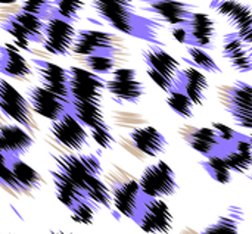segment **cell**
<instances>
[{
	"label": "cell",
	"mask_w": 252,
	"mask_h": 234,
	"mask_svg": "<svg viewBox=\"0 0 252 234\" xmlns=\"http://www.w3.org/2000/svg\"><path fill=\"white\" fill-rule=\"evenodd\" d=\"M84 190L92 202H94L99 208H111L112 195L108 186L99 180V177L87 176L84 177Z\"/></svg>",
	"instance_id": "27"
},
{
	"label": "cell",
	"mask_w": 252,
	"mask_h": 234,
	"mask_svg": "<svg viewBox=\"0 0 252 234\" xmlns=\"http://www.w3.org/2000/svg\"><path fill=\"white\" fill-rule=\"evenodd\" d=\"M55 190H56V198L59 202H62L69 211H72L78 204L83 201H87L89 196L86 190L75 181L72 180L68 174H65L61 170H52L50 171Z\"/></svg>",
	"instance_id": "21"
},
{
	"label": "cell",
	"mask_w": 252,
	"mask_h": 234,
	"mask_svg": "<svg viewBox=\"0 0 252 234\" xmlns=\"http://www.w3.org/2000/svg\"><path fill=\"white\" fill-rule=\"evenodd\" d=\"M238 38L245 44H252V27L247 28V29H242V31H235Z\"/></svg>",
	"instance_id": "47"
},
{
	"label": "cell",
	"mask_w": 252,
	"mask_h": 234,
	"mask_svg": "<svg viewBox=\"0 0 252 234\" xmlns=\"http://www.w3.org/2000/svg\"><path fill=\"white\" fill-rule=\"evenodd\" d=\"M105 88L118 103H139L145 94V86L137 80L136 69L131 68L114 69Z\"/></svg>",
	"instance_id": "8"
},
{
	"label": "cell",
	"mask_w": 252,
	"mask_h": 234,
	"mask_svg": "<svg viewBox=\"0 0 252 234\" xmlns=\"http://www.w3.org/2000/svg\"><path fill=\"white\" fill-rule=\"evenodd\" d=\"M167 105L180 118H183V119H192L193 118V106L195 105L183 91L173 90V91L167 93Z\"/></svg>",
	"instance_id": "31"
},
{
	"label": "cell",
	"mask_w": 252,
	"mask_h": 234,
	"mask_svg": "<svg viewBox=\"0 0 252 234\" xmlns=\"http://www.w3.org/2000/svg\"><path fill=\"white\" fill-rule=\"evenodd\" d=\"M134 223L145 233L168 234L173 230V214L162 199L146 198Z\"/></svg>",
	"instance_id": "7"
},
{
	"label": "cell",
	"mask_w": 252,
	"mask_h": 234,
	"mask_svg": "<svg viewBox=\"0 0 252 234\" xmlns=\"http://www.w3.org/2000/svg\"><path fill=\"white\" fill-rule=\"evenodd\" d=\"M233 69H236L238 72L241 74H248L252 72V58L250 55H245V56H241V58H236L233 60H230Z\"/></svg>",
	"instance_id": "45"
},
{
	"label": "cell",
	"mask_w": 252,
	"mask_h": 234,
	"mask_svg": "<svg viewBox=\"0 0 252 234\" xmlns=\"http://www.w3.org/2000/svg\"><path fill=\"white\" fill-rule=\"evenodd\" d=\"M248 140H250V143H251V146H252V133L248 136Z\"/></svg>",
	"instance_id": "51"
},
{
	"label": "cell",
	"mask_w": 252,
	"mask_h": 234,
	"mask_svg": "<svg viewBox=\"0 0 252 234\" xmlns=\"http://www.w3.org/2000/svg\"><path fill=\"white\" fill-rule=\"evenodd\" d=\"M75 29L72 24L66 22L61 16L52 13L46 18L43 27V47L56 56H68L74 47Z\"/></svg>",
	"instance_id": "5"
},
{
	"label": "cell",
	"mask_w": 252,
	"mask_h": 234,
	"mask_svg": "<svg viewBox=\"0 0 252 234\" xmlns=\"http://www.w3.org/2000/svg\"><path fill=\"white\" fill-rule=\"evenodd\" d=\"M32 136L21 125H1L0 127V153L9 161L21 159L32 146Z\"/></svg>",
	"instance_id": "16"
},
{
	"label": "cell",
	"mask_w": 252,
	"mask_h": 234,
	"mask_svg": "<svg viewBox=\"0 0 252 234\" xmlns=\"http://www.w3.org/2000/svg\"><path fill=\"white\" fill-rule=\"evenodd\" d=\"M236 4H238L236 0H213V1L210 3V7H211L213 10H216L219 15L227 18V16L233 12V9H235Z\"/></svg>",
	"instance_id": "44"
},
{
	"label": "cell",
	"mask_w": 252,
	"mask_h": 234,
	"mask_svg": "<svg viewBox=\"0 0 252 234\" xmlns=\"http://www.w3.org/2000/svg\"><path fill=\"white\" fill-rule=\"evenodd\" d=\"M106 81L92 71L78 66L68 68L69 102H93L100 103Z\"/></svg>",
	"instance_id": "4"
},
{
	"label": "cell",
	"mask_w": 252,
	"mask_h": 234,
	"mask_svg": "<svg viewBox=\"0 0 252 234\" xmlns=\"http://www.w3.org/2000/svg\"><path fill=\"white\" fill-rule=\"evenodd\" d=\"M15 21H18L24 29L27 31L30 41H35V43H41L43 41V27H44V21L35 15H31L25 10H19L10 15Z\"/></svg>",
	"instance_id": "29"
},
{
	"label": "cell",
	"mask_w": 252,
	"mask_h": 234,
	"mask_svg": "<svg viewBox=\"0 0 252 234\" xmlns=\"http://www.w3.org/2000/svg\"><path fill=\"white\" fill-rule=\"evenodd\" d=\"M250 180H252V174H251V176H250Z\"/></svg>",
	"instance_id": "52"
},
{
	"label": "cell",
	"mask_w": 252,
	"mask_h": 234,
	"mask_svg": "<svg viewBox=\"0 0 252 234\" xmlns=\"http://www.w3.org/2000/svg\"><path fill=\"white\" fill-rule=\"evenodd\" d=\"M201 234H216V233H214V232H213V229L208 226V227H205V229L202 230V233Z\"/></svg>",
	"instance_id": "48"
},
{
	"label": "cell",
	"mask_w": 252,
	"mask_h": 234,
	"mask_svg": "<svg viewBox=\"0 0 252 234\" xmlns=\"http://www.w3.org/2000/svg\"><path fill=\"white\" fill-rule=\"evenodd\" d=\"M148 75H149V78H151L162 91L170 93V91L176 90V81L171 80V78H168V77H165V75H162V74H159L158 71L148 68Z\"/></svg>",
	"instance_id": "43"
},
{
	"label": "cell",
	"mask_w": 252,
	"mask_h": 234,
	"mask_svg": "<svg viewBox=\"0 0 252 234\" xmlns=\"http://www.w3.org/2000/svg\"><path fill=\"white\" fill-rule=\"evenodd\" d=\"M223 58L227 60H233L236 58L245 56L248 55V50L245 49L244 43L238 38L236 32H230L226 34L223 38V52H221Z\"/></svg>",
	"instance_id": "37"
},
{
	"label": "cell",
	"mask_w": 252,
	"mask_h": 234,
	"mask_svg": "<svg viewBox=\"0 0 252 234\" xmlns=\"http://www.w3.org/2000/svg\"><path fill=\"white\" fill-rule=\"evenodd\" d=\"M130 139L137 150L151 158H158L167 150L168 146L165 136L152 125L133 128L130 131Z\"/></svg>",
	"instance_id": "19"
},
{
	"label": "cell",
	"mask_w": 252,
	"mask_h": 234,
	"mask_svg": "<svg viewBox=\"0 0 252 234\" xmlns=\"http://www.w3.org/2000/svg\"><path fill=\"white\" fill-rule=\"evenodd\" d=\"M221 158L224 159V162L227 164V167L230 168L232 173H238V174H247L252 168V159L247 158L245 155H242L241 152H238L232 145L226 146L221 150Z\"/></svg>",
	"instance_id": "32"
},
{
	"label": "cell",
	"mask_w": 252,
	"mask_h": 234,
	"mask_svg": "<svg viewBox=\"0 0 252 234\" xmlns=\"http://www.w3.org/2000/svg\"><path fill=\"white\" fill-rule=\"evenodd\" d=\"M99 209L100 208L94 202H92L90 199H87V201H83L81 204H78L69 212H71V217H72L74 223L89 226V224H92L94 221V217H96V214H97Z\"/></svg>",
	"instance_id": "35"
},
{
	"label": "cell",
	"mask_w": 252,
	"mask_h": 234,
	"mask_svg": "<svg viewBox=\"0 0 252 234\" xmlns=\"http://www.w3.org/2000/svg\"><path fill=\"white\" fill-rule=\"evenodd\" d=\"M56 9H53V13L61 16L69 24H74L78 21V13L84 7V0H56L55 1Z\"/></svg>",
	"instance_id": "33"
},
{
	"label": "cell",
	"mask_w": 252,
	"mask_h": 234,
	"mask_svg": "<svg viewBox=\"0 0 252 234\" xmlns=\"http://www.w3.org/2000/svg\"><path fill=\"white\" fill-rule=\"evenodd\" d=\"M7 162H9V159H7L3 153H0V184H6V186L10 187L13 192L22 193V189H21V186L18 184L16 178L13 177L12 171L9 170Z\"/></svg>",
	"instance_id": "40"
},
{
	"label": "cell",
	"mask_w": 252,
	"mask_h": 234,
	"mask_svg": "<svg viewBox=\"0 0 252 234\" xmlns=\"http://www.w3.org/2000/svg\"><path fill=\"white\" fill-rule=\"evenodd\" d=\"M27 100L37 115L49 119L58 121L66 112H71V102L59 97L58 94L49 91L43 86H32L27 90Z\"/></svg>",
	"instance_id": "9"
},
{
	"label": "cell",
	"mask_w": 252,
	"mask_h": 234,
	"mask_svg": "<svg viewBox=\"0 0 252 234\" xmlns=\"http://www.w3.org/2000/svg\"><path fill=\"white\" fill-rule=\"evenodd\" d=\"M0 27L15 38V43H16L19 47L28 50L30 37H28L27 31L24 29V27H22L18 21H15V19L9 15V16H6L4 19L0 21Z\"/></svg>",
	"instance_id": "36"
},
{
	"label": "cell",
	"mask_w": 252,
	"mask_h": 234,
	"mask_svg": "<svg viewBox=\"0 0 252 234\" xmlns=\"http://www.w3.org/2000/svg\"><path fill=\"white\" fill-rule=\"evenodd\" d=\"M182 62H186L189 66H193L207 74H220L221 68L213 59L211 55L205 52V49H199L195 46H188V56L182 58Z\"/></svg>",
	"instance_id": "26"
},
{
	"label": "cell",
	"mask_w": 252,
	"mask_h": 234,
	"mask_svg": "<svg viewBox=\"0 0 252 234\" xmlns=\"http://www.w3.org/2000/svg\"><path fill=\"white\" fill-rule=\"evenodd\" d=\"M188 31V44L199 49H210L214 37V21L202 12L193 10L188 22L183 25Z\"/></svg>",
	"instance_id": "20"
},
{
	"label": "cell",
	"mask_w": 252,
	"mask_h": 234,
	"mask_svg": "<svg viewBox=\"0 0 252 234\" xmlns=\"http://www.w3.org/2000/svg\"><path fill=\"white\" fill-rule=\"evenodd\" d=\"M219 99L236 125L252 131L251 84L245 81H236L233 86H223L219 90Z\"/></svg>",
	"instance_id": "2"
},
{
	"label": "cell",
	"mask_w": 252,
	"mask_h": 234,
	"mask_svg": "<svg viewBox=\"0 0 252 234\" xmlns=\"http://www.w3.org/2000/svg\"><path fill=\"white\" fill-rule=\"evenodd\" d=\"M74 52L83 56L112 55L115 52V35L97 29H80L75 35Z\"/></svg>",
	"instance_id": "13"
},
{
	"label": "cell",
	"mask_w": 252,
	"mask_h": 234,
	"mask_svg": "<svg viewBox=\"0 0 252 234\" xmlns=\"http://www.w3.org/2000/svg\"><path fill=\"white\" fill-rule=\"evenodd\" d=\"M9 170L12 171L13 177L16 178L18 184L21 186L22 192H31L38 190L43 184V178L32 167L25 164L21 159H10L7 162Z\"/></svg>",
	"instance_id": "24"
},
{
	"label": "cell",
	"mask_w": 252,
	"mask_h": 234,
	"mask_svg": "<svg viewBox=\"0 0 252 234\" xmlns=\"http://www.w3.org/2000/svg\"><path fill=\"white\" fill-rule=\"evenodd\" d=\"M199 165L205 173L219 184H229L232 181V171L221 158V155H211L199 161Z\"/></svg>",
	"instance_id": "28"
},
{
	"label": "cell",
	"mask_w": 252,
	"mask_h": 234,
	"mask_svg": "<svg viewBox=\"0 0 252 234\" xmlns=\"http://www.w3.org/2000/svg\"><path fill=\"white\" fill-rule=\"evenodd\" d=\"M0 74L15 80H27L32 75V69L16 47L4 44L0 46Z\"/></svg>",
	"instance_id": "22"
},
{
	"label": "cell",
	"mask_w": 252,
	"mask_h": 234,
	"mask_svg": "<svg viewBox=\"0 0 252 234\" xmlns=\"http://www.w3.org/2000/svg\"><path fill=\"white\" fill-rule=\"evenodd\" d=\"M50 131L56 142L71 150H81L84 146H87L89 137L84 125L80 124V121L71 112H66L58 121H53Z\"/></svg>",
	"instance_id": "12"
},
{
	"label": "cell",
	"mask_w": 252,
	"mask_h": 234,
	"mask_svg": "<svg viewBox=\"0 0 252 234\" xmlns=\"http://www.w3.org/2000/svg\"><path fill=\"white\" fill-rule=\"evenodd\" d=\"M210 88L205 74L193 66L180 69L176 77V90L183 91L195 106H202L207 99V91Z\"/></svg>",
	"instance_id": "17"
},
{
	"label": "cell",
	"mask_w": 252,
	"mask_h": 234,
	"mask_svg": "<svg viewBox=\"0 0 252 234\" xmlns=\"http://www.w3.org/2000/svg\"><path fill=\"white\" fill-rule=\"evenodd\" d=\"M211 127L216 130V133H217L219 139L221 140V143L224 145V147H226V146H230L232 143H235V140L239 137V133H236L233 128H230V127H229V125H226V124H221V122H213V124H211Z\"/></svg>",
	"instance_id": "42"
},
{
	"label": "cell",
	"mask_w": 252,
	"mask_h": 234,
	"mask_svg": "<svg viewBox=\"0 0 252 234\" xmlns=\"http://www.w3.org/2000/svg\"><path fill=\"white\" fill-rule=\"evenodd\" d=\"M0 111L27 131L37 128L28 100L6 80L0 78Z\"/></svg>",
	"instance_id": "6"
},
{
	"label": "cell",
	"mask_w": 252,
	"mask_h": 234,
	"mask_svg": "<svg viewBox=\"0 0 252 234\" xmlns=\"http://www.w3.org/2000/svg\"><path fill=\"white\" fill-rule=\"evenodd\" d=\"M92 4L97 15L117 31L162 46L157 38V28L161 25L157 21L136 15L133 0H92Z\"/></svg>",
	"instance_id": "1"
},
{
	"label": "cell",
	"mask_w": 252,
	"mask_h": 234,
	"mask_svg": "<svg viewBox=\"0 0 252 234\" xmlns=\"http://www.w3.org/2000/svg\"><path fill=\"white\" fill-rule=\"evenodd\" d=\"M53 0H24L22 1V10L35 15L41 19L50 16L53 13Z\"/></svg>",
	"instance_id": "39"
},
{
	"label": "cell",
	"mask_w": 252,
	"mask_h": 234,
	"mask_svg": "<svg viewBox=\"0 0 252 234\" xmlns=\"http://www.w3.org/2000/svg\"><path fill=\"white\" fill-rule=\"evenodd\" d=\"M244 218V212L238 206H230L229 214L219 217L214 224L210 227L216 234H242L239 230V223Z\"/></svg>",
	"instance_id": "30"
},
{
	"label": "cell",
	"mask_w": 252,
	"mask_h": 234,
	"mask_svg": "<svg viewBox=\"0 0 252 234\" xmlns=\"http://www.w3.org/2000/svg\"><path fill=\"white\" fill-rule=\"evenodd\" d=\"M142 193L151 199H162L173 196L179 190L176 173L173 168L164 162L158 161L145 168L139 180Z\"/></svg>",
	"instance_id": "3"
},
{
	"label": "cell",
	"mask_w": 252,
	"mask_h": 234,
	"mask_svg": "<svg viewBox=\"0 0 252 234\" xmlns=\"http://www.w3.org/2000/svg\"><path fill=\"white\" fill-rule=\"evenodd\" d=\"M171 34H173V37L176 38L177 43L188 44V31H186V28L183 25L182 27H171Z\"/></svg>",
	"instance_id": "46"
},
{
	"label": "cell",
	"mask_w": 252,
	"mask_h": 234,
	"mask_svg": "<svg viewBox=\"0 0 252 234\" xmlns=\"http://www.w3.org/2000/svg\"><path fill=\"white\" fill-rule=\"evenodd\" d=\"M16 0H0V3L1 4H12V3H15Z\"/></svg>",
	"instance_id": "49"
},
{
	"label": "cell",
	"mask_w": 252,
	"mask_h": 234,
	"mask_svg": "<svg viewBox=\"0 0 252 234\" xmlns=\"http://www.w3.org/2000/svg\"><path fill=\"white\" fill-rule=\"evenodd\" d=\"M86 63L92 72L96 74H109L114 71L115 59L112 55H92L86 58Z\"/></svg>",
	"instance_id": "38"
},
{
	"label": "cell",
	"mask_w": 252,
	"mask_h": 234,
	"mask_svg": "<svg viewBox=\"0 0 252 234\" xmlns=\"http://www.w3.org/2000/svg\"><path fill=\"white\" fill-rule=\"evenodd\" d=\"M227 22L236 31H242L252 27V9L250 6L239 3L235 6L233 12L227 16Z\"/></svg>",
	"instance_id": "34"
},
{
	"label": "cell",
	"mask_w": 252,
	"mask_h": 234,
	"mask_svg": "<svg viewBox=\"0 0 252 234\" xmlns=\"http://www.w3.org/2000/svg\"><path fill=\"white\" fill-rule=\"evenodd\" d=\"M92 137L103 149H111L115 145V137H114V134L111 133V128L106 124L99 125L96 128H92Z\"/></svg>",
	"instance_id": "41"
},
{
	"label": "cell",
	"mask_w": 252,
	"mask_h": 234,
	"mask_svg": "<svg viewBox=\"0 0 252 234\" xmlns=\"http://www.w3.org/2000/svg\"><path fill=\"white\" fill-rule=\"evenodd\" d=\"M56 168L68 174L84 189V177H100L102 165L94 155H61L55 158Z\"/></svg>",
	"instance_id": "11"
},
{
	"label": "cell",
	"mask_w": 252,
	"mask_h": 234,
	"mask_svg": "<svg viewBox=\"0 0 252 234\" xmlns=\"http://www.w3.org/2000/svg\"><path fill=\"white\" fill-rule=\"evenodd\" d=\"M50 234H75V233H65V232H52Z\"/></svg>",
	"instance_id": "50"
},
{
	"label": "cell",
	"mask_w": 252,
	"mask_h": 234,
	"mask_svg": "<svg viewBox=\"0 0 252 234\" xmlns=\"http://www.w3.org/2000/svg\"><path fill=\"white\" fill-rule=\"evenodd\" d=\"M71 114L80 121V124H83L84 127H89L90 130L106 124L100 103L71 102Z\"/></svg>",
	"instance_id": "25"
},
{
	"label": "cell",
	"mask_w": 252,
	"mask_h": 234,
	"mask_svg": "<svg viewBox=\"0 0 252 234\" xmlns=\"http://www.w3.org/2000/svg\"><path fill=\"white\" fill-rule=\"evenodd\" d=\"M53 1H56V0H53Z\"/></svg>",
	"instance_id": "54"
},
{
	"label": "cell",
	"mask_w": 252,
	"mask_h": 234,
	"mask_svg": "<svg viewBox=\"0 0 252 234\" xmlns=\"http://www.w3.org/2000/svg\"><path fill=\"white\" fill-rule=\"evenodd\" d=\"M146 3L142 9L145 12L159 16L171 27H182L188 22L195 10V6L180 0H142Z\"/></svg>",
	"instance_id": "15"
},
{
	"label": "cell",
	"mask_w": 252,
	"mask_h": 234,
	"mask_svg": "<svg viewBox=\"0 0 252 234\" xmlns=\"http://www.w3.org/2000/svg\"><path fill=\"white\" fill-rule=\"evenodd\" d=\"M182 139L199 155L204 158L211 155H220L224 149V145L219 139L213 127H190L186 125L180 128Z\"/></svg>",
	"instance_id": "14"
},
{
	"label": "cell",
	"mask_w": 252,
	"mask_h": 234,
	"mask_svg": "<svg viewBox=\"0 0 252 234\" xmlns=\"http://www.w3.org/2000/svg\"><path fill=\"white\" fill-rule=\"evenodd\" d=\"M250 56H251V58H252V55H250Z\"/></svg>",
	"instance_id": "53"
},
{
	"label": "cell",
	"mask_w": 252,
	"mask_h": 234,
	"mask_svg": "<svg viewBox=\"0 0 252 234\" xmlns=\"http://www.w3.org/2000/svg\"><path fill=\"white\" fill-rule=\"evenodd\" d=\"M143 60L148 68L158 71L159 74L176 81L177 74L180 72V62L162 49V46H152L142 53Z\"/></svg>",
	"instance_id": "23"
},
{
	"label": "cell",
	"mask_w": 252,
	"mask_h": 234,
	"mask_svg": "<svg viewBox=\"0 0 252 234\" xmlns=\"http://www.w3.org/2000/svg\"><path fill=\"white\" fill-rule=\"evenodd\" d=\"M112 205L114 208L124 217L136 221L140 208L146 199V196L142 193L140 184L137 180H127L123 183H118L112 189Z\"/></svg>",
	"instance_id": "10"
},
{
	"label": "cell",
	"mask_w": 252,
	"mask_h": 234,
	"mask_svg": "<svg viewBox=\"0 0 252 234\" xmlns=\"http://www.w3.org/2000/svg\"><path fill=\"white\" fill-rule=\"evenodd\" d=\"M35 71L38 72L40 81L44 88L58 94L62 99L69 100V90H68V69L44 60V59H34Z\"/></svg>",
	"instance_id": "18"
}]
</instances>
